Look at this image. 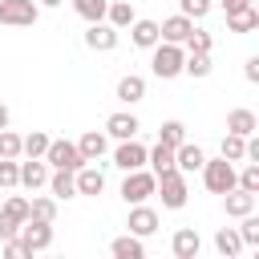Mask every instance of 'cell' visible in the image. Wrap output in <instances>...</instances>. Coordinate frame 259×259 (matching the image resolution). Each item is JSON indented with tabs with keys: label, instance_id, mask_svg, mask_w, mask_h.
<instances>
[{
	"label": "cell",
	"instance_id": "44",
	"mask_svg": "<svg viewBox=\"0 0 259 259\" xmlns=\"http://www.w3.org/2000/svg\"><path fill=\"white\" fill-rule=\"evenodd\" d=\"M243 4H251V0H223V8L231 12V8H243Z\"/></svg>",
	"mask_w": 259,
	"mask_h": 259
},
{
	"label": "cell",
	"instance_id": "4",
	"mask_svg": "<svg viewBox=\"0 0 259 259\" xmlns=\"http://www.w3.org/2000/svg\"><path fill=\"white\" fill-rule=\"evenodd\" d=\"M202 186H206L210 194H227V190L235 186V162H227V158H206V162H202Z\"/></svg>",
	"mask_w": 259,
	"mask_h": 259
},
{
	"label": "cell",
	"instance_id": "26",
	"mask_svg": "<svg viewBox=\"0 0 259 259\" xmlns=\"http://www.w3.org/2000/svg\"><path fill=\"white\" fill-rule=\"evenodd\" d=\"M214 251H219L223 259H235V255L243 251V239H239V231H235V227H219V231H214Z\"/></svg>",
	"mask_w": 259,
	"mask_h": 259
},
{
	"label": "cell",
	"instance_id": "19",
	"mask_svg": "<svg viewBox=\"0 0 259 259\" xmlns=\"http://www.w3.org/2000/svg\"><path fill=\"white\" fill-rule=\"evenodd\" d=\"M227 28H231V32H243V36L255 32V28H259V12H255V4L231 8V12H227Z\"/></svg>",
	"mask_w": 259,
	"mask_h": 259
},
{
	"label": "cell",
	"instance_id": "45",
	"mask_svg": "<svg viewBox=\"0 0 259 259\" xmlns=\"http://www.w3.org/2000/svg\"><path fill=\"white\" fill-rule=\"evenodd\" d=\"M36 4H40V8H61L65 0H36Z\"/></svg>",
	"mask_w": 259,
	"mask_h": 259
},
{
	"label": "cell",
	"instance_id": "41",
	"mask_svg": "<svg viewBox=\"0 0 259 259\" xmlns=\"http://www.w3.org/2000/svg\"><path fill=\"white\" fill-rule=\"evenodd\" d=\"M243 77H247L251 85L259 81V57H247V65H243Z\"/></svg>",
	"mask_w": 259,
	"mask_h": 259
},
{
	"label": "cell",
	"instance_id": "18",
	"mask_svg": "<svg viewBox=\"0 0 259 259\" xmlns=\"http://www.w3.org/2000/svg\"><path fill=\"white\" fill-rule=\"evenodd\" d=\"M49 182V162L45 158H24L20 162V186L24 190H40Z\"/></svg>",
	"mask_w": 259,
	"mask_h": 259
},
{
	"label": "cell",
	"instance_id": "36",
	"mask_svg": "<svg viewBox=\"0 0 259 259\" xmlns=\"http://www.w3.org/2000/svg\"><path fill=\"white\" fill-rule=\"evenodd\" d=\"M158 142H166V146H178V142H186V125H182L178 117L162 121V130H158Z\"/></svg>",
	"mask_w": 259,
	"mask_h": 259
},
{
	"label": "cell",
	"instance_id": "30",
	"mask_svg": "<svg viewBox=\"0 0 259 259\" xmlns=\"http://www.w3.org/2000/svg\"><path fill=\"white\" fill-rule=\"evenodd\" d=\"M146 162H150V170H154V174H162V170H170V166H174V146H166V142H158L154 150H146Z\"/></svg>",
	"mask_w": 259,
	"mask_h": 259
},
{
	"label": "cell",
	"instance_id": "42",
	"mask_svg": "<svg viewBox=\"0 0 259 259\" xmlns=\"http://www.w3.org/2000/svg\"><path fill=\"white\" fill-rule=\"evenodd\" d=\"M243 162H259V134L247 138V158H243Z\"/></svg>",
	"mask_w": 259,
	"mask_h": 259
},
{
	"label": "cell",
	"instance_id": "16",
	"mask_svg": "<svg viewBox=\"0 0 259 259\" xmlns=\"http://www.w3.org/2000/svg\"><path fill=\"white\" fill-rule=\"evenodd\" d=\"M190 32H194V20H190V16H182V12L158 24V36H162V40H170V45H186V36H190Z\"/></svg>",
	"mask_w": 259,
	"mask_h": 259
},
{
	"label": "cell",
	"instance_id": "10",
	"mask_svg": "<svg viewBox=\"0 0 259 259\" xmlns=\"http://www.w3.org/2000/svg\"><path fill=\"white\" fill-rule=\"evenodd\" d=\"M113 166H117V170H142V166H146V146H142L138 138L117 142V150H113Z\"/></svg>",
	"mask_w": 259,
	"mask_h": 259
},
{
	"label": "cell",
	"instance_id": "11",
	"mask_svg": "<svg viewBox=\"0 0 259 259\" xmlns=\"http://www.w3.org/2000/svg\"><path fill=\"white\" fill-rule=\"evenodd\" d=\"M125 227H130V235L146 239V235H154V231H158V210H154V206H146V202H134V210H130V219H125Z\"/></svg>",
	"mask_w": 259,
	"mask_h": 259
},
{
	"label": "cell",
	"instance_id": "33",
	"mask_svg": "<svg viewBox=\"0 0 259 259\" xmlns=\"http://www.w3.org/2000/svg\"><path fill=\"white\" fill-rule=\"evenodd\" d=\"M235 186L247 194H259V162H247L243 170H235Z\"/></svg>",
	"mask_w": 259,
	"mask_h": 259
},
{
	"label": "cell",
	"instance_id": "24",
	"mask_svg": "<svg viewBox=\"0 0 259 259\" xmlns=\"http://www.w3.org/2000/svg\"><path fill=\"white\" fill-rule=\"evenodd\" d=\"M130 40H134L138 49H154V45L162 40V36H158V20H142V16H138V20L130 24Z\"/></svg>",
	"mask_w": 259,
	"mask_h": 259
},
{
	"label": "cell",
	"instance_id": "20",
	"mask_svg": "<svg viewBox=\"0 0 259 259\" xmlns=\"http://www.w3.org/2000/svg\"><path fill=\"white\" fill-rule=\"evenodd\" d=\"M223 210H227L231 219H243V214H251V210H255V194H247V190L231 186V190L223 194Z\"/></svg>",
	"mask_w": 259,
	"mask_h": 259
},
{
	"label": "cell",
	"instance_id": "31",
	"mask_svg": "<svg viewBox=\"0 0 259 259\" xmlns=\"http://www.w3.org/2000/svg\"><path fill=\"white\" fill-rule=\"evenodd\" d=\"M105 8H109V0H73V12H77L85 24L105 20Z\"/></svg>",
	"mask_w": 259,
	"mask_h": 259
},
{
	"label": "cell",
	"instance_id": "34",
	"mask_svg": "<svg viewBox=\"0 0 259 259\" xmlns=\"http://www.w3.org/2000/svg\"><path fill=\"white\" fill-rule=\"evenodd\" d=\"M239 239H243V247H259V214L255 210L239 219Z\"/></svg>",
	"mask_w": 259,
	"mask_h": 259
},
{
	"label": "cell",
	"instance_id": "3",
	"mask_svg": "<svg viewBox=\"0 0 259 259\" xmlns=\"http://www.w3.org/2000/svg\"><path fill=\"white\" fill-rule=\"evenodd\" d=\"M40 20V4L36 0H0V24L8 28H32Z\"/></svg>",
	"mask_w": 259,
	"mask_h": 259
},
{
	"label": "cell",
	"instance_id": "6",
	"mask_svg": "<svg viewBox=\"0 0 259 259\" xmlns=\"http://www.w3.org/2000/svg\"><path fill=\"white\" fill-rule=\"evenodd\" d=\"M121 198L134 206V202H146L154 198V170H125V182H121Z\"/></svg>",
	"mask_w": 259,
	"mask_h": 259
},
{
	"label": "cell",
	"instance_id": "35",
	"mask_svg": "<svg viewBox=\"0 0 259 259\" xmlns=\"http://www.w3.org/2000/svg\"><path fill=\"white\" fill-rule=\"evenodd\" d=\"M20 186V158H0V190Z\"/></svg>",
	"mask_w": 259,
	"mask_h": 259
},
{
	"label": "cell",
	"instance_id": "5",
	"mask_svg": "<svg viewBox=\"0 0 259 259\" xmlns=\"http://www.w3.org/2000/svg\"><path fill=\"white\" fill-rule=\"evenodd\" d=\"M45 162H49L53 170H77V166H85V158H81L77 142H65V138H49Z\"/></svg>",
	"mask_w": 259,
	"mask_h": 259
},
{
	"label": "cell",
	"instance_id": "8",
	"mask_svg": "<svg viewBox=\"0 0 259 259\" xmlns=\"http://www.w3.org/2000/svg\"><path fill=\"white\" fill-rule=\"evenodd\" d=\"M24 219H28V198H24V194H12V198L0 206V239H12Z\"/></svg>",
	"mask_w": 259,
	"mask_h": 259
},
{
	"label": "cell",
	"instance_id": "28",
	"mask_svg": "<svg viewBox=\"0 0 259 259\" xmlns=\"http://www.w3.org/2000/svg\"><path fill=\"white\" fill-rule=\"evenodd\" d=\"M45 150H49V134L45 130H32V134L20 138V158H45Z\"/></svg>",
	"mask_w": 259,
	"mask_h": 259
},
{
	"label": "cell",
	"instance_id": "13",
	"mask_svg": "<svg viewBox=\"0 0 259 259\" xmlns=\"http://www.w3.org/2000/svg\"><path fill=\"white\" fill-rule=\"evenodd\" d=\"M77 150H81L85 162H101L105 150H109V134H105V130H85V134L77 138Z\"/></svg>",
	"mask_w": 259,
	"mask_h": 259
},
{
	"label": "cell",
	"instance_id": "7",
	"mask_svg": "<svg viewBox=\"0 0 259 259\" xmlns=\"http://www.w3.org/2000/svg\"><path fill=\"white\" fill-rule=\"evenodd\" d=\"M16 239L24 243V251H28V255H32V251H45V247H53V223L24 219V223H20V231H16Z\"/></svg>",
	"mask_w": 259,
	"mask_h": 259
},
{
	"label": "cell",
	"instance_id": "17",
	"mask_svg": "<svg viewBox=\"0 0 259 259\" xmlns=\"http://www.w3.org/2000/svg\"><path fill=\"white\" fill-rule=\"evenodd\" d=\"M202 162H206L202 146H194V142H178V146H174V166H178L182 174H194V170H202Z\"/></svg>",
	"mask_w": 259,
	"mask_h": 259
},
{
	"label": "cell",
	"instance_id": "32",
	"mask_svg": "<svg viewBox=\"0 0 259 259\" xmlns=\"http://www.w3.org/2000/svg\"><path fill=\"white\" fill-rule=\"evenodd\" d=\"M210 53H190L186 49V61H182V73H190V77H210Z\"/></svg>",
	"mask_w": 259,
	"mask_h": 259
},
{
	"label": "cell",
	"instance_id": "21",
	"mask_svg": "<svg viewBox=\"0 0 259 259\" xmlns=\"http://www.w3.org/2000/svg\"><path fill=\"white\" fill-rule=\"evenodd\" d=\"M142 97H146V77L125 73V77L117 81V101H121V105H138Z\"/></svg>",
	"mask_w": 259,
	"mask_h": 259
},
{
	"label": "cell",
	"instance_id": "2",
	"mask_svg": "<svg viewBox=\"0 0 259 259\" xmlns=\"http://www.w3.org/2000/svg\"><path fill=\"white\" fill-rule=\"evenodd\" d=\"M182 61H186V45H170V40H158L150 49V73L162 77V81H174L182 73Z\"/></svg>",
	"mask_w": 259,
	"mask_h": 259
},
{
	"label": "cell",
	"instance_id": "38",
	"mask_svg": "<svg viewBox=\"0 0 259 259\" xmlns=\"http://www.w3.org/2000/svg\"><path fill=\"white\" fill-rule=\"evenodd\" d=\"M0 158H20V134H12L8 125L0 130Z\"/></svg>",
	"mask_w": 259,
	"mask_h": 259
},
{
	"label": "cell",
	"instance_id": "23",
	"mask_svg": "<svg viewBox=\"0 0 259 259\" xmlns=\"http://www.w3.org/2000/svg\"><path fill=\"white\" fill-rule=\"evenodd\" d=\"M45 186L53 190V198H57V202H65V198H77L73 170H49V182H45Z\"/></svg>",
	"mask_w": 259,
	"mask_h": 259
},
{
	"label": "cell",
	"instance_id": "43",
	"mask_svg": "<svg viewBox=\"0 0 259 259\" xmlns=\"http://www.w3.org/2000/svg\"><path fill=\"white\" fill-rule=\"evenodd\" d=\"M8 121H12V113H8V105H4V101H0V130H4V125H8Z\"/></svg>",
	"mask_w": 259,
	"mask_h": 259
},
{
	"label": "cell",
	"instance_id": "9",
	"mask_svg": "<svg viewBox=\"0 0 259 259\" xmlns=\"http://www.w3.org/2000/svg\"><path fill=\"white\" fill-rule=\"evenodd\" d=\"M117 40H121V28H113L109 20H93V24L85 28V45H89L93 53H113Z\"/></svg>",
	"mask_w": 259,
	"mask_h": 259
},
{
	"label": "cell",
	"instance_id": "29",
	"mask_svg": "<svg viewBox=\"0 0 259 259\" xmlns=\"http://www.w3.org/2000/svg\"><path fill=\"white\" fill-rule=\"evenodd\" d=\"M28 219L53 223V219H57V198H53V194H36V198H28Z\"/></svg>",
	"mask_w": 259,
	"mask_h": 259
},
{
	"label": "cell",
	"instance_id": "40",
	"mask_svg": "<svg viewBox=\"0 0 259 259\" xmlns=\"http://www.w3.org/2000/svg\"><path fill=\"white\" fill-rule=\"evenodd\" d=\"M178 4H182V16H190V20H202L210 12V0H178Z\"/></svg>",
	"mask_w": 259,
	"mask_h": 259
},
{
	"label": "cell",
	"instance_id": "12",
	"mask_svg": "<svg viewBox=\"0 0 259 259\" xmlns=\"http://www.w3.org/2000/svg\"><path fill=\"white\" fill-rule=\"evenodd\" d=\"M138 130H142V121H138L130 109H117V113H109V117H105V134H109V138H117V142L138 138Z\"/></svg>",
	"mask_w": 259,
	"mask_h": 259
},
{
	"label": "cell",
	"instance_id": "22",
	"mask_svg": "<svg viewBox=\"0 0 259 259\" xmlns=\"http://www.w3.org/2000/svg\"><path fill=\"white\" fill-rule=\"evenodd\" d=\"M227 134L251 138V134H259V117H255L251 109H231V113H227Z\"/></svg>",
	"mask_w": 259,
	"mask_h": 259
},
{
	"label": "cell",
	"instance_id": "1",
	"mask_svg": "<svg viewBox=\"0 0 259 259\" xmlns=\"http://www.w3.org/2000/svg\"><path fill=\"white\" fill-rule=\"evenodd\" d=\"M154 194L162 198V206H166V210H182V206H186V198H190V190H186V174H182L178 166H170V170L154 174Z\"/></svg>",
	"mask_w": 259,
	"mask_h": 259
},
{
	"label": "cell",
	"instance_id": "37",
	"mask_svg": "<svg viewBox=\"0 0 259 259\" xmlns=\"http://www.w3.org/2000/svg\"><path fill=\"white\" fill-rule=\"evenodd\" d=\"M223 158H227V162H243V158H247V138L227 134V138H223Z\"/></svg>",
	"mask_w": 259,
	"mask_h": 259
},
{
	"label": "cell",
	"instance_id": "39",
	"mask_svg": "<svg viewBox=\"0 0 259 259\" xmlns=\"http://www.w3.org/2000/svg\"><path fill=\"white\" fill-rule=\"evenodd\" d=\"M210 45H214V40H210L206 28H194V32L186 36V49H190V53H210Z\"/></svg>",
	"mask_w": 259,
	"mask_h": 259
},
{
	"label": "cell",
	"instance_id": "15",
	"mask_svg": "<svg viewBox=\"0 0 259 259\" xmlns=\"http://www.w3.org/2000/svg\"><path fill=\"white\" fill-rule=\"evenodd\" d=\"M73 182H77V194H89V198H97L101 190H105V174L97 170V166H77L73 170Z\"/></svg>",
	"mask_w": 259,
	"mask_h": 259
},
{
	"label": "cell",
	"instance_id": "27",
	"mask_svg": "<svg viewBox=\"0 0 259 259\" xmlns=\"http://www.w3.org/2000/svg\"><path fill=\"white\" fill-rule=\"evenodd\" d=\"M105 20H109L113 28H130V24L138 20V12H134V4H130V0H113V4L105 8Z\"/></svg>",
	"mask_w": 259,
	"mask_h": 259
},
{
	"label": "cell",
	"instance_id": "25",
	"mask_svg": "<svg viewBox=\"0 0 259 259\" xmlns=\"http://www.w3.org/2000/svg\"><path fill=\"white\" fill-rule=\"evenodd\" d=\"M109 255H113V259H142V255H146V243H142L138 235H117V239L109 243Z\"/></svg>",
	"mask_w": 259,
	"mask_h": 259
},
{
	"label": "cell",
	"instance_id": "14",
	"mask_svg": "<svg viewBox=\"0 0 259 259\" xmlns=\"http://www.w3.org/2000/svg\"><path fill=\"white\" fill-rule=\"evenodd\" d=\"M170 251H174V259H198V251H202L198 231L194 227H178L174 239H170Z\"/></svg>",
	"mask_w": 259,
	"mask_h": 259
}]
</instances>
